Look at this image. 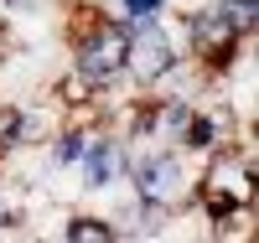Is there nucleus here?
Wrapping results in <instances>:
<instances>
[{
  "label": "nucleus",
  "mask_w": 259,
  "mask_h": 243,
  "mask_svg": "<svg viewBox=\"0 0 259 243\" xmlns=\"http://www.w3.org/2000/svg\"><path fill=\"white\" fill-rule=\"evenodd\" d=\"M197 156H187L182 145H156V140H130V161H124V181H130V202L150 207L156 217L177 223V212L192 207L197 197Z\"/></svg>",
  "instance_id": "f257e3e1"
},
{
  "label": "nucleus",
  "mask_w": 259,
  "mask_h": 243,
  "mask_svg": "<svg viewBox=\"0 0 259 243\" xmlns=\"http://www.w3.org/2000/svg\"><path fill=\"white\" fill-rule=\"evenodd\" d=\"M124 52H130V26H119L99 6H83L73 21V73L99 99L124 88Z\"/></svg>",
  "instance_id": "f03ea898"
},
{
  "label": "nucleus",
  "mask_w": 259,
  "mask_h": 243,
  "mask_svg": "<svg viewBox=\"0 0 259 243\" xmlns=\"http://www.w3.org/2000/svg\"><path fill=\"white\" fill-rule=\"evenodd\" d=\"M187 62V47L177 26H171V16L161 21H145V26H130V52H124V83L140 88V93H161L182 78Z\"/></svg>",
  "instance_id": "7ed1b4c3"
},
{
  "label": "nucleus",
  "mask_w": 259,
  "mask_h": 243,
  "mask_svg": "<svg viewBox=\"0 0 259 243\" xmlns=\"http://www.w3.org/2000/svg\"><path fill=\"white\" fill-rule=\"evenodd\" d=\"M124 161H130V135L124 129H94L89 145H83V161L73 171L83 176V191L104 197V191H114L124 181Z\"/></svg>",
  "instance_id": "20e7f679"
},
{
  "label": "nucleus",
  "mask_w": 259,
  "mask_h": 243,
  "mask_svg": "<svg viewBox=\"0 0 259 243\" xmlns=\"http://www.w3.org/2000/svg\"><path fill=\"white\" fill-rule=\"evenodd\" d=\"M89 135H94V124H62L57 135H52V145H47V166H52V171H73V166L83 161Z\"/></svg>",
  "instance_id": "39448f33"
},
{
  "label": "nucleus",
  "mask_w": 259,
  "mask_h": 243,
  "mask_svg": "<svg viewBox=\"0 0 259 243\" xmlns=\"http://www.w3.org/2000/svg\"><path fill=\"white\" fill-rule=\"evenodd\" d=\"M62 238H68V243H114V238H119V228H114V217L73 212L68 223H62Z\"/></svg>",
  "instance_id": "423d86ee"
},
{
  "label": "nucleus",
  "mask_w": 259,
  "mask_h": 243,
  "mask_svg": "<svg viewBox=\"0 0 259 243\" xmlns=\"http://www.w3.org/2000/svg\"><path fill=\"white\" fill-rule=\"evenodd\" d=\"M212 11H218L239 36H254V26H259V0H212Z\"/></svg>",
  "instance_id": "0eeeda50"
},
{
  "label": "nucleus",
  "mask_w": 259,
  "mask_h": 243,
  "mask_svg": "<svg viewBox=\"0 0 259 243\" xmlns=\"http://www.w3.org/2000/svg\"><path fill=\"white\" fill-rule=\"evenodd\" d=\"M21 223H26V212H21V197L11 191V181L0 176V238L21 233Z\"/></svg>",
  "instance_id": "6e6552de"
}]
</instances>
